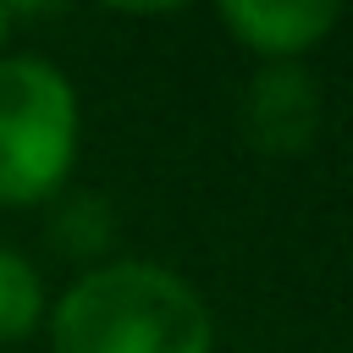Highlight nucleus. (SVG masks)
Masks as SVG:
<instances>
[{
    "label": "nucleus",
    "instance_id": "nucleus-3",
    "mask_svg": "<svg viewBox=\"0 0 353 353\" xmlns=\"http://www.w3.org/2000/svg\"><path fill=\"white\" fill-rule=\"evenodd\" d=\"M215 17L243 50L287 66L314 44H325V33L342 22V6L336 0H226Z\"/></svg>",
    "mask_w": 353,
    "mask_h": 353
},
{
    "label": "nucleus",
    "instance_id": "nucleus-6",
    "mask_svg": "<svg viewBox=\"0 0 353 353\" xmlns=\"http://www.w3.org/2000/svg\"><path fill=\"white\" fill-rule=\"evenodd\" d=\"M11 22H17V11H11V6H0V44L11 39Z\"/></svg>",
    "mask_w": 353,
    "mask_h": 353
},
{
    "label": "nucleus",
    "instance_id": "nucleus-4",
    "mask_svg": "<svg viewBox=\"0 0 353 353\" xmlns=\"http://www.w3.org/2000/svg\"><path fill=\"white\" fill-rule=\"evenodd\" d=\"M248 127L259 143L270 149H298L314 138V94L298 72L287 66H270L265 77H254V94H248Z\"/></svg>",
    "mask_w": 353,
    "mask_h": 353
},
{
    "label": "nucleus",
    "instance_id": "nucleus-5",
    "mask_svg": "<svg viewBox=\"0 0 353 353\" xmlns=\"http://www.w3.org/2000/svg\"><path fill=\"white\" fill-rule=\"evenodd\" d=\"M44 320V281L39 270L17 254L0 248V342H22Z\"/></svg>",
    "mask_w": 353,
    "mask_h": 353
},
{
    "label": "nucleus",
    "instance_id": "nucleus-2",
    "mask_svg": "<svg viewBox=\"0 0 353 353\" xmlns=\"http://www.w3.org/2000/svg\"><path fill=\"white\" fill-rule=\"evenodd\" d=\"M77 160V94L44 55H0V204H44Z\"/></svg>",
    "mask_w": 353,
    "mask_h": 353
},
{
    "label": "nucleus",
    "instance_id": "nucleus-1",
    "mask_svg": "<svg viewBox=\"0 0 353 353\" xmlns=\"http://www.w3.org/2000/svg\"><path fill=\"white\" fill-rule=\"evenodd\" d=\"M55 353H210L215 320L193 281L154 259L77 276L50 309Z\"/></svg>",
    "mask_w": 353,
    "mask_h": 353
}]
</instances>
